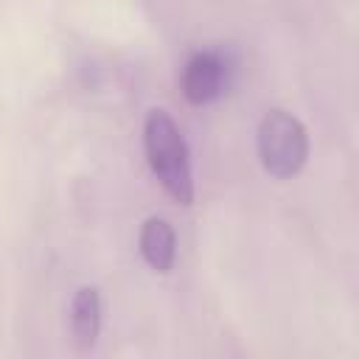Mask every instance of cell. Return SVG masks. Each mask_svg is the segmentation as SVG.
Returning a JSON list of instances; mask_svg holds the SVG:
<instances>
[{"label":"cell","mask_w":359,"mask_h":359,"mask_svg":"<svg viewBox=\"0 0 359 359\" xmlns=\"http://www.w3.org/2000/svg\"><path fill=\"white\" fill-rule=\"evenodd\" d=\"M309 129L286 109H269L255 132V151L264 171L275 180H292L309 160Z\"/></svg>","instance_id":"obj_2"},{"label":"cell","mask_w":359,"mask_h":359,"mask_svg":"<svg viewBox=\"0 0 359 359\" xmlns=\"http://www.w3.org/2000/svg\"><path fill=\"white\" fill-rule=\"evenodd\" d=\"M137 247H140V255L149 264V269H154L160 275L171 272V266L177 261V233H174V227H171L168 219L149 216L140 224Z\"/></svg>","instance_id":"obj_4"},{"label":"cell","mask_w":359,"mask_h":359,"mask_svg":"<svg viewBox=\"0 0 359 359\" xmlns=\"http://www.w3.org/2000/svg\"><path fill=\"white\" fill-rule=\"evenodd\" d=\"M227 59L219 50H194L180 73V90L188 104L208 107L216 98H222L227 87Z\"/></svg>","instance_id":"obj_3"},{"label":"cell","mask_w":359,"mask_h":359,"mask_svg":"<svg viewBox=\"0 0 359 359\" xmlns=\"http://www.w3.org/2000/svg\"><path fill=\"white\" fill-rule=\"evenodd\" d=\"M143 151L146 163L154 174V180L163 185V191L180 202H194V165H191V149L182 137V129L165 109H149L143 121Z\"/></svg>","instance_id":"obj_1"},{"label":"cell","mask_w":359,"mask_h":359,"mask_svg":"<svg viewBox=\"0 0 359 359\" xmlns=\"http://www.w3.org/2000/svg\"><path fill=\"white\" fill-rule=\"evenodd\" d=\"M101 292L95 286H79L70 300V339L79 351H90L101 334Z\"/></svg>","instance_id":"obj_5"}]
</instances>
